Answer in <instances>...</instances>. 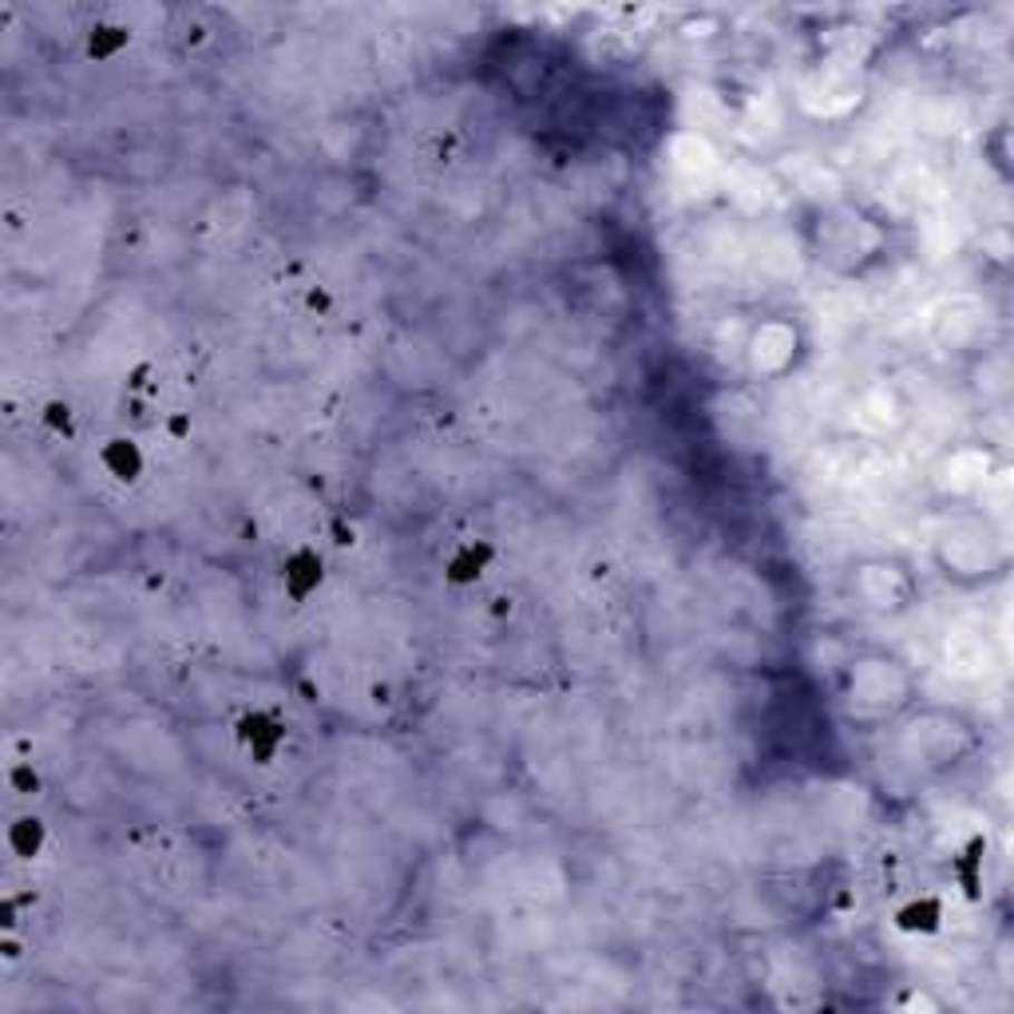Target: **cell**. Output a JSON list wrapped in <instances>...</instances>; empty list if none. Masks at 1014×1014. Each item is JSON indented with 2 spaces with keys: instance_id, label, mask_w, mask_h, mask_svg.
<instances>
[{
  "instance_id": "4",
  "label": "cell",
  "mask_w": 1014,
  "mask_h": 1014,
  "mask_svg": "<svg viewBox=\"0 0 1014 1014\" xmlns=\"http://www.w3.org/2000/svg\"><path fill=\"white\" fill-rule=\"evenodd\" d=\"M4 845H9V852L17 856V860H36V856L48 848V825L40 817H32V812H25V817H17L9 825Z\"/></svg>"
},
{
  "instance_id": "6",
  "label": "cell",
  "mask_w": 1014,
  "mask_h": 1014,
  "mask_svg": "<svg viewBox=\"0 0 1014 1014\" xmlns=\"http://www.w3.org/2000/svg\"><path fill=\"white\" fill-rule=\"evenodd\" d=\"M124 45H127V28H119V25H96L88 32V52L96 56V60H111Z\"/></svg>"
},
{
  "instance_id": "1",
  "label": "cell",
  "mask_w": 1014,
  "mask_h": 1014,
  "mask_svg": "<svg viewBox=\"0 0 1014 1014\" xmlns=\"http://www.w3.org/2000/svg\"><path fill=\"white\" fill-rule=\"evenodd\" d=\"M238 741L246 745V753L259 761V766H270L274 753L285 745V725L277 718H270L266 710H254L238 721Z\"/></svg>"
},
{
  "instance_id": "5",
  "label": "cell",
  "mask_w": 1014,
  "mask_h": 1014,
  "mask_svg": "<svg viewBox=\"0 0 1014 1014\" xmlns=\"http://www.w3.org/2000/svg\"><path fill=\"white\" fill-rule=\"evenodd\" d=\"M282 583L285 591H290V598H310L313 591L321 587V555L318 552H294L290 555V563H285L282 571Z\"/></svg>"
},
{
  "instance_id": "8",
  "label": "cell",
  "mask_w": 1014,
  "mask_h": 1014,
  "mask_svg": "<svg viewBox=\"0 0 1014 1014\" xmlns=\"http://www.w3.org/2000/svg\"><path fill=\"white\" fill-rule=\"evenodd\" d=\"M9 781H12V789H17V792H32L36 784H40V777L32 773V766H17L9 773Z\"/></svg>"
},
{
  "instance_id": "2",
  "label": "cell",
  "mask_w": 1014,
  "mask_h": 1014,
  "mask_svg": "<svg viewBox=\"0 0 1014 1014\" xmlns=\"http://www.w3.org/2000/svg\"><path fill=\"white\" fill-rule=\"evenodd\" d=\"M99 464H104V472L111 476V480L135 484L143 476V468H147V456H143V448L135 445V440L111 437L104 448H99Z\"/></svg>"
},
{
  "instance_id": "7",
  "label": "cell",
  "mask_w": 1014,
  "mask_h": 1014,
  "mask_svg": "<svg viewBox=\"0 0 1014 1014\" xmlns=\"http://www.w3.org/2000/svg\"><path fill=\"white\" fill-rule=\"evenodd\" d=\"M45 425L52 428L56 437H71L76 432V417H71L68 401H48L45 404Z\"/></svg>"
},
{
  "instance_id": "3",
  "label": "cell",
  "mask_w": 1014,
  "mask_h": 1014,
  "mask_svg": "<svg viewBox=\"0 0 1014 1014\" xmlns=\"http://www.w3.org/2000/svg\"><path fill=\"white\" fill-rule=\"evenodd\" d=\"M491 563V547L484 539H468L460 543L452 555H448L445 563V575L448 583H456V587H464V583H476V578L484 575V567Z\"/></svg>"
}]
</instances>
